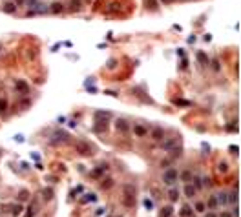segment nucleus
<instances>
[{
    "mask_svg": "<svg viewBox=\"0 0 241 217\" xmlns=\"http://www.w3.org/2000/svg\"><path fill=\"white\" fill-rule=\"evenodd\" d=\"M181 179L185 181V182H190V181H192V173L186 170V172H183V173H181Z\"/></svg>",
    "mask_w": 241,
    "mask_h": 217,
    "instance_id": "4be33fe9",
    "label": "nucleus"
},
{
    "mask_svg": "<svg viewBox=\"0 0 241 217\" xmlns=\"http://www.w3.org/2000/svg\"><path fill=\"white\" fill-rule=\"evenodd\" d=\"M212 68L217 71V70H219V62H217V60H212Z\"/></svg>",
    "mask_w": 241,
    "mask_h": 217,
    "instance_id": "72a5a7b5",
    "label": "nucleus"
},
{
    "mask_svg": "<svg viewBox=\"0 0 241 217\" xmlns=\"http://www.w3.org/2000/svg\"><path fill=\"white\" fill-rule=\"evenodd\" d=\"M196 192H197V190H196L192 184H186V186H185V195H186V197H194V195H196Z\"/></svg>",
    "mask_w": 241,
    "mask_h": 217,
    "instance_id": "2eb2a0df",
    "label": "nucleus"
},
{
    "mask_svg": "<svg viewBox=\"0 0 241 217\" xmlns=\"http://www.w3.org/2000/svg\"><path fill=\"white\" fill-rule=\"evenodd\" d=\"M205 217H217V214H214V212H208V214H205Z\"/></svg>",
    "mask_w": 241,
    "mask_h": 217,
    "instance_id": "e433bc0d",
    "label": "nucleus"
},
{
    "mask_svg": "<svg viewBox=\"0 0 241 217\" xmlns=\"http://www.w3.org/2000/svg\"><path fill=\"white\" fill-rule=\"evenodd\" d=\"M33 214H35V206H33V204H31V206L27 208V214H26L24 217H33Z\"/></svg>",
    "mask_w": 241,
    "mask_h": 217,
    "instance_id": "2f4dec72",
    "label": "nucleus"
},
{
    "mask_svg": "<svg viewBox=\"0 0 241 217\" xmlns=\"http://www.w3.org/2000/svg\"><path fill=\"white\" fill-rule=\"evenodd\" d=\"M5 110H8V102H5V99H0V111H5Z\"/></svg>",
    "mask_w": 241,
    "mask_h": 217,
    "instance_id": "c756f323",
    "label": "nucleus"
},
{
    "mask_svg": "<svg viewBox=\"0 0 241 217\" xmlns=\"http://www.w3.org/2000/svg\"><path fill=\"white\" fill-rule=\"evenodd\" d=\"M70 5H71V9H73V11H79V9H80V0H71V4H70Z\"/></svg>",
    "mask_w": 241,
    "mask_h": 217,
    "instance_id": "a878e982",
    "label": "nucleus"
},
{
    "mask_svg": "<svg viewBox=\"0 0 241 217\" xmlns=\"http://www.w3.org/2000/svg\"><path fill=\"white\" fill-rule=\"evenodd\" d=\"M201 186H203V184H201V179L196 177V179H194V188H196V190H201Z\"/></svg>",
    "mask_w": 241,
    "mask_h": 217,
    "instance_id": "7c9ffc66",
    "label": "nucleus"
},
{
    "mask_svg": "<svg viewBox=\"0 0 241 217\" xmlns=\"http://www.w3.org/2000/svg\"><path fill=\"white\" fill-rule=\"evenodd\" d=\"M161 148H163V150H166V151H172L174 148H181L179 139H168V141H164L163 144H161Z\"/></svg>",
    "mask_w": 241,
    "mask_h": 217,
    "instance_id": "39448f33",
    "label": "nucleus"
},
{
    "mask_svg": "<svg viewBox=\"0 0 241 217\" xmlns=\"http://www.w3.org/2000/svg\"><path fill=\"white\" fill-rule=\"evenodd\" d=\"M234 217H239V208H234Z\"/></svg>",
    "mask_w": 241,
    "mask_h": 217,
    "instance_id": "58836bf2",
    "label": "nucleus"
},
{
    "mask_svg": "<svg viewBox=\"0 0 241 217\" xmlns=\"http://www.w3.org/2000/svg\"><path fill=\"white\" fill-rule=\"evenodd\" d=\"M163 2H164V4H168V2H170V0H163Z\"/></svg>",
    "mask_w": 241,
    "mask_h": 217,
    "instance_id": "a19ab883",
    "label": "nucleus"
},
{
    "mask_svg": "<svg viewBox=\"0 0 241 217\" xmlns=\"http://www.w3.org/2000/svg\"><path fill=\"white\" fill-rule=\"evenodd\" d=\"M27 197H29V192H26V190H22V192L18 193V199H20V201H27Z\"/></svg>",
    "mask_w": 241,
    "mask_h": 217,
    "instance_id": "bb28decb",
    "label": "nucleus"
},
{
    "mask_svg": "<svg viewBox=\"0 0 241 217\" xmlns=\"http://www.w3.org/2000/svg\"><path fill=\"white\" fill-rule=\"evenodd\" d=\"M197 60H199L201 66H206V64H208V57H206L205 51H197Z\"/></svg>",
    "mask_w": 241,
    "mask_h": 217,
    "instance_id": "9d476101",
    "label": "nucleus"
},
{
    "mask_svg": "<svg viewBox=\"0 0 241 217\" xmlns=\"http://www.w3.org/2000/svg\"><path fill=\"white\" fill-rule=\"evenodd\" d=\"M227 203H234V204L238 203V190L234 193H230V195H227Z\"/></svg>",
    "mask_w": 241,
    "mask_h": 217,
    "instance_id": "aec40b11",
    "label": "nucleus"
},
{
    "mask_svg": "<svg viewBox=\"0 0 241 217\" xmlns=\"http://www.w3.org/2000/svg\"><path fill=\"white\" fill-rule=\"evenodd\" d=\"M26 57H27L29 60H35V59H37V51H35V49H27Z\"/></svg>",
    "mask_w": 241,
    "mask_h": 217,
    "instance_id": "393cba45",
    "label": "nucleus"
},
{
    "mask_svg": "<svg viewBox=\"0 0 241 217\" xmlns=\"http://www.w3.org/2000/svg\"><path fill=\"white\" fill-rule=\"evenodd\" d=\"M62 9H64V8H62L60 2H55L53 5H51V11H53V13H62Z\"/></svg>",
    "mask_w": 241,
    "mask_h": 217,
    "instance_id": "6ab92c4d",
    "label": "nucleus"
},
{
    "mask_svg": "<svg viewBox=\"0 0 241 217\" xmlns=\"http://www.w3.org/2000/svg\"><path fill=\"white\" fill-rule=\"evenodd\" d=\"M86 199H84V203H93V201H97V197L93 195V193H88V195H84Z\"/></svg>",
    "mask_w": 241,
    "mask_h": 217,
    "instance_id": "c85d7f7f",
    "label": "nucleus"
},
{
    "mask_svg": "<svg viewBox=\"0 0 241 217\" xmlns=\"http://www.w3.org/2000/svg\"><path fill=\"white\" fill-rule=\"evenodd\" d=\"M135 204V188L124 186V206H134Z\"/></svg>",
    "mask_w": 241,
    "mask_h": 217,
    "instance_id": "f257e3e1",
    "label": "nucleus"
},
{
    "mask_svg": "<svg viewBox=\"0 0 241 217\" xmlns=\"http://www.w3.org/2000/svg\"><path fill=\"white\" fill-rule=\"evenodd\" d=\"M172 214H174V208H172V206H164L163 210H161L159 217H172Z\"/></svg>",
    "mask_w": 241,
    "mask_h": 217,
    "instance_id": "4468645a",
    "label": "nucleus"
},
{
    "mask_svg": "<svg viewBox=\"0 0 241 217\" xmlns=\"http://www.w3.org/2000/svg\"><path fill=\"white\" fill-rule=\"evenodd\" d=\"M152 137H153V139H155V141H161V139H163V128L155 126V128L152 130Z\"/></svg>",
    "mask_w": 241,
    "mask_h": 217,
    "instance_id": "9b49d317",
    "label": "nucleus"
},
{
    "mask_svg": "<svg viewBox=\"0 0 241 217\" xmlns=\"http://www.w3.org/2000/svg\"><path fill=\"white\" fill-rule=\"evenodd\" d=\"M95 119H108V121H110L112 113H108V111H97L95 113Z\"/></svg>",
    "mask_w": 241,
    "mask_h": 217,
    "instance_id": "dca6fc26",
    "label": "nucleus"
},
{
    "mask_svg": "<svg viewBox=\"0 0 241 217\" xmlns=\"http://www.w3.org/2000/svg\"><path fill=\"white\" fill-rule=\"evenodd\" d=\"M227 170H228V166H227L225 162H221V164H219V172H221V173H225Z\"/></svg>",
    "mask_w": 241,
    "mask_h": 217,
    "instance_id": "473e14b6",
    "label": "nucleus"
},
{
    "mask_svg": "<svg viewBox=\"0 0 241 217\" xmlns=\"http://www.w3.org/2000/svg\"><path fill=\"white\" fill-rule=\"evenodd\" d=\"M177 177H179L177 170L175 168H170V170H166V172H164L163 182H164V184H168V186H172V184H175V182H177Z\"/></svg>",
    "mask_w": 241,
    "mask_h": 217,
    "instance_id": "f03ea898",
    "label": "nucleus"
},
{
    "mask_svg": "<svg viewBox=\"0 0 241 217\" xmlns=\"http://www.w3.org/2000/svg\"><path fill=\"white\" fill-rule=\"evenodd\" d=\"M15 2H16V4H24V0H15Z\"/></svg>",
    "mask_w": 241,
    "mask_h": 217,
    "instance_id": "ea45409f",
    "label": "nucleus"
},
{
    "mask_svg": "<svg viewBox=\"0 0 241 217\" xmlns=\"http://www.w3.org/2000/svg\"><path fill=\"white\" fill-rule=\"evenodd\" d=\"M216 199H217V204H225L227 203V193H217V195H216Z\"/></svg>",
    "mask_w": 241,
    "mask_h": 217,
    "instance_id": "a211bd4d",
    "label": "nucleus"
},
{
    "mask_svg": "<svg viewBox=\"0 0 241 217\" xmlns=\"http://www.w3.org/2000/svg\"><path fill=\"white\" fill-rule=\"evenodd\" d=\"M144 206H146V208H152V201H148V199H144Z\"/></svg>",
    "mask_w": 241,
    "mask_h": 217,
    "instance_id": "c9c22d12",
    "label": "nucleus"
},
{
    "mask_svg": "<svg viewBox=\"0 0 241 217\" xmlns=\"http://www.w3.org/2000/svg\"><path fill=\"white\" fill-rule=\"evenodd\" d=\"M208 206H210L212 210H216V208H217V199H216V195H212V197L208 199Z\"/></svg>",
    "mask_w": 241,
    "mask_h": 217,
    "instance_id": "5701e85b",
    "label": "nucleus"
},
{
    "mask_svg": "<svg viewBox=\"0 0 241 217\" xmlns=\"http://www.w3.org/2000/svg\"><path fill=\"white\" fill-rule=\"evenodd\" d=\"M168 199L172 203H175L177 199H179V193H177V190H170V193H168Z\"/></svg>",
    "mask_w": 241,
    "mask_h": 217,
    "instance_id": "412c9836",
    "label": "nucleus"
},
{
    "mask_svg": "<svg viewBox=\"0 0 241 217\" xmlns=\"http://www.w3.org/2000/svg\"><path fill=\"white\" fill-rule=\"evenodd\" d=\"M112 184H113V181H112V179H106V181L101 184V188H102V190H108V188H110Z\"/></svg>",
    "mask_w": 241,
    "mask_h": 217,
    "instance_id": "cd10ccee",
    "label": "nucleus"
},
{
    "mask_svg": "<svg viewBox=\"0 0 241 217\" xmlns=\"http://www.w3.org/2000/svg\"><path fill=\"white\" fill-rule=\"evenodd\" d=\"M4 11H5V13H15V11H16V4H5L4 5Z\"/></svg>",
    "mask_w": 241,
    "mask_h": 217,
    "instance_id": "f3484780",
    "label": "nucleus"
},
{
    "mask_svg": "<svg viewBox=\"0 0 241 217\" xmlns=\"http://www.w3.org/2000/svg\"><path fill=\"white\" fill-rule=\"evenodd\" d=\"M115 130L119 133H126V131H130V124L126 119H115Z\"/></svg>",
    "mask_w": 241,
    "mask_h": 217,
    "instance_id": "20e7f679",
    "label": "nucleus"
},
{
    "mask_svg": "<svg viewBox=\"0 0 241 217\" xmlns=\"http://www.w3.org/2000/svg\"><path fill=\"white\" fill-rule=\"evenodd\" d=\"M53 195H55V193H53V190H51V188H44V190H42V197L46 199V201H51V199H53Z\"/></svg>",
    "mask_w": 241,
    "mask_h": 217,
    "instance_id": "ddd939ff",
    "label": "nucleus"
},
{
    "mask_svg": "<svg viewBox=\"0 0 241 217\" xmlns=\"http://www.w3.org/2000/svg\"><path fill=\"white\" fill-rule=\"evenodd\" d=\"M134 131H135V135H137V137H144V135L148 133L146 126H142V124H135V126H134Z\"/></svg>",
    "mask_w": 241,
    "mask_h": 217,
    "instance_id": "1a4fd4ad",
    "label": "nucleus"
},
{
    "mask_svg": "<svg viewBox=\"0 0 241 217\" xmlns=\"http://www.w3.org/2000/svg\"><path fill=\"white\" fill-rule=\"evenodd\" d=\"M205 210H206V204L199 201V203L196 204V212H199V214H203V212H205Z\"/></svg>",
    "mask_w": 241,
    "mask_h": 217,
    "instance_id": "b1692460",
    "label": "nucleus"
},
{
    "mask_svg": "<svg viewBox=\"0 0 241 217\" xmlns=\"http://www.w3.org/2000/svg\"><path fill=\"white\" fill-rule=\"evenodd\" d=\"M75 148H77V151L80 153V155H90V151H91V150H90V146L86 144V142H77V146H75Z\"/></svg>",
    "mask_w": 241,
    "mask_h": 217,
    "instance_id": "0eeeda50",
    "label": "nucleus"
},
{
    "mask_svg": "<svg viewBox=\"0 0 241 217\" xmlns=\"http://www.w3.org/2000/svg\"><path fill=\"white\" fill-rule=\"evenodd\" d=\"M179 215H181V217H196V212H194V208H192V206H188V204H185V206L181 208Z\"/></svg>",
    "mask_w": 241,
    "mask_h": 217,
    "instance_id": "423d86ee",
    "label": "nucleus"
},
{
    "mask_svg": "<svg viewBox=\"0 0 241 217\" xmlns=\"http://www.w3.org/2000/svg\"><path fill=\"white\" fill-rule=\"evenodd\" d=\"M219 217H232V214H230V212H221Z\"/></svg>",
    "mask_w": 241,
    "mask_h": 217,
    "instance_id": "f704fd0d",
    "label": "nucleus"
},
{
    "mask_svg": "<svg viewBox=\"0 0 241 217\" xmlns=\"http://www.w3.org/2000/svg\"><path fill=\"white\" fill-rule=\"evenodd\" d=\"M106 164H101V166H97V170H93V172H91V175H93V177H101L102 173H104L106 172Z\"/></svg>",
    "mask_w": 241,
    "mask_h": 217,
    "instance_id": "f8f14e48",
    "label": "nucleus"
},
{
    "mask_svg": "<svg viewBox=\"0 0 241 217\" xmlns=\"http://www.w3.org/2000/svg\"><path fill=\"white\" fill-rule=\"evenodd\" d=\"M68 139H70V135H68L64 130H57L55 133H53V144H60V142H66Z\"/></svg>",
    "mask_w": 241,
    "mask_h": 217,
    "instance_id": "7ed1b4c3",
    "label": "nucleus"
},
{
    "mask_svg": "<svg viewBox=\"0 0 241 217\" xmlns=\"http://www.w3.org/2000/svg\"><path fill=\"white\" fill-rule=\"evenodd\" d=\"M205 186H212V181L210 179H205Z\"/></svg>",
    "mask_w": 241,
    "mask_h": 217,
    "instance_id": "4c0bfd02",
    "label": "nucleus"
},
{
    "mask_svg": "<svg viewBox=\"0 0 241 217\" xmlns=\"http://www.w3.org/2000/svg\"><path fill=\"white\" fill-rule=\"evenodd\" d=\"M15 89L20 91V93H27V91H29V86H27V82H24V81H16L15 82Z\"/></svg>",
    "mask_w": 241,
    "mask_h": 217,
    "instance_id": "6e6552de",
    "label": "nucleus"
}]
</instances>
